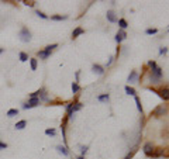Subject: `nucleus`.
<instances>
[{
    "label": "nucleus",
    "instance_id": "13",
    "mask_svg": "<svg viewBox=\"0 0 169 159\" xmlns=\"http://www.w3.org/2000/svg\"><path fill=\"white\" fill-rule=\"evenodd\" d=\"M37 57L39 58V59H48V58L51 57V54H48L47 51H44V49H41V51L37 52Z\"/></svg>",
    "mask_w": 169,
    "mask_h": 159
},
{
    "label": "nucleus",
    "instance_id": "14",
    "mask_svg": "<svg viewBox=\"0 0 169 159\" xmlns=\"http://www.w3.org/2000/svg\"><path fill=\"white\" fill-rule=\"evenodd\" d=\"M56 151H58L59 153H62L64 156H68V155H69V151H68V148L65 147V145H64V147H62V145H58V147H56Z\"/></svg>",
    "mask_w": 169,
    "mask_h": 159
},
{
    "label": "nucleus",
    "instance_id": "1",
    "mask_svg": "<svg viewBox=\"0 0 169 159\" xmlns=\"http://www.w3.org/2000/svg\"><path fill=\"white\" fill-rule=\"evenodd\" d=\"M18 37H20V40H21L23 42H30V41H31L30 30H28L27 27H23V28L20 30V32H18Z\"/></svg>",
    "mask_w": 169,
    "mask_h": 159
},
{
    "label": "nucleus",
    "instance_id": "31",
    "mask_svg": "<svg viewBox=\"0 0 169 159\" xmlns=\"http://www.w3.org/2000/svg\"><path fill=\"white\" fill-rule=\"evenodd\" d=\"M35 14L38 16V17H41L42 20H47V18H48V16H47V14H44V13H42V12H39V10H37V12H35Z\"/></svg>",
    "mask_w": 169,
    "mask_h": 159
},
{
    "label": "nucleus",
    "instance_id": "22",
    "mask_svg": "<svg viewBox=\"0 0 169 159\" xmlns=\"http://www.w3.org/2000/svg\"><path fill=\"white\" fill-rule=\"evenodd\" d=\"M37 65H38V62H37L35 58H30V66H31V71H35V69H37Z\"/></svg>",
    "mask_w": 169,
    "mask_h": 159
},
{
    "label": "nucleus",
    "instance_id": "23",
    "mask_svg": "<svg viewBox=\"0 0 169 159\" xmlns=\"http://www.w3.org/2000/svg\"><path fill=\"white\" fill-rule=\"evenodd\" d=\"M134 100H135V104H137V108L140 113H142V106H141V100L138 96H134Z\"/></svg>",
    "mask_w": 169,
    "mask_h": 159
},
{
    "label": "nucleus",
    "instance_id": "35",
    "mask_svg": "<svg viewBox=\"0 0 169 159\" xmlns=\"http://www.w3.org/2000/svg\"><path fill=\"white\" fill-rule=\"evenodd\" d=\"M113 62H114V57H110L109 61H107V68H109V66H111Z\"/></svg>",
    "mask_w": 169,
    "mask_h": 159
},
{
    "label": "nucleus",
    "instance_id": "25",
    "mask_svg": "<svg viewBox=\"0 0 169 159\" xmlns=\"http://www.w3.org/2000/svg\"><path fill=\"white\" fill-rule=\"evenodd\" d=\"M14 116H18V110L17 108H10L7 111V117H14Z\"/></svg>",
    "mask_w": 169,
    "mask_h": 159
},
{
    "label": "nucleus",
    "instance_id": "10",
    "mask_svg": "<svg viewBox=\"0 0 169 159\" xmlns=\"http://www.w3.org/2000/svg\"><path fill=\"white\" fill-rule=\"evenodd\" d=\"M92 71L95 72L96 75H100V76L104 73V68H103L101 65H97V63H95V65L92 66Z\"/></svg>",
    "mask_w": 169,
    "mask_h": 159
},
{
    "label": "nucleus",
    "instance_id": "7",
    "mask_svg": "<svg viewBox=\"0 0 169 159\" xmlns=\"http://www.w3.org/2000/svg\"><path fill=\"white\" fill-rule=\"evenodd\" d=\"M127 82L131 85V83H137L138 82V73H137V71H132L131 73L128 75V77H127Z\"/></svg>",
    "mask_w": 169,
    "mask_h": 159
},
{
    "label": "nucleus",
    "instance_id": "6",
    "mask_svg": "<svg viewBox=\"0 0 169 159\" xmlns=\"http://www.w3.org/2000/svg\"><path fill=\"white\" fill-rule=\"evenodd\" d=\"M106 18H107V21H110V23H118V18H117V16H115V13L113 12V10H109V12H107Z\"/></svg>",
    "mask_w": 169,
    "mask_h": 159
},
{
    "label": "nucleus",
    "instance_id": "4",
    "mask_svg": "<svg viewBox=\"0 0 169 159\" xmlns=\"http://www.w3.org/2000/svg\"><path fill=\"white\" fill-rule=\"evenodd\" d=\"M39 103H41V102H39V99H30L28 102H25L24 104H23V108H24V110H28V108L37 107Z\"/></svg>",
    "mask_w": 169,
    "mask_h": 159
},
{
    "label": "nucleus",
    "instance_id": "15",
    "mask_svg": "<svg viewBox=\"0 0 169 159\" xmlns=\"http://www.w3.org/2000/svg\"><path fill=\"white\" fill-rule=\"evenodd\" d=\"M125 93L130 94V96H135V94H137V92H135L134 87H131L130 85H127V86H125Z\"/></svg>",
    "mask_w": 169,
    "mask_h": 159
},
{
    "label": "nucleus",
    "instance_id": "19",
    "mask_svg": "<svg viewBox=\"0 0 169 159\" xmlns=\"http://www.w3.org/2000/svg\"><path fill=\"white\" fill-rule=\"evenodd\" d=\"M109 99H110V96H109V93H104V94H100V96H97V100L99 102H109Z\"/></svg>",
    "mask_w": 169,
    "mask_h": 159
},
{
    "label": "nucleus",
    "instance_id": "29",
    "mask_svg": "<svg viewBox=\"0 0 169 159\" xmlns=\"http://www.w3.org/2000/svg\"><path fill=\"white\" fill-rule=\"evenodd\" d=\"M56 131L54 130V128H48V130H45V135H49V137H55Z\"/></svg>",
    "mask_w": 169,
    "mask_h": 159
},
{
    "label": "nucleus",
    "instance_id": "12",
    "mask_svg": "<svg viewBox=\"0 0 169 159\" xmlns=\"http://www.w3.org/2000/svg\"><path fill=\"white\" fill-rule=\"evenodd\" d=\"M83 32H84V30L82 28V27H76V28L72 31V38H73V40H75V38H78L79 35H82V34H83Z\"/></svg>",
    "mask_w": 169,
    "mask_h": 159
},
{
    "label": "nucleus",
    "instance_id": "28",
    "mask_svg": "<svg viewBox=\"0 0 169 159\" xmlns=\"http://www.w3.org/2000/svg\"><path fill=\"white\" fill-rule=\"evenodd\" d=\"M156 32H158L156 28H146V30H145V34H146V35H155Z\"/></svg>",
    "mask_w": 169,
    "mask_h": 159
},
{
    "label": "nucleus",
    "instance_id": "26",
    "mask_svg": "<svg viewBox=\"0 0 169 159\" xmlns=\"http://www.w3.org/2000/svg\"><path fill=\"white\" fill-rule=\"evenodd\" d=\"M55 48H58V44H52V45H48V47H45V49H44V51H47L48 54H51V52H52Z\"/></svg>",
    "mask_w": 169,
    "mask_h": 159
},
{
    "label": "nucleus",
    "instance_id": "11",
    "mask_svg": "<svg viewBox=\"0 0 169 159\" xmlns=\"http://www.w3.org/2000/svg\"><path fill=\"white\" fill-rule=\"evenodd\" d=\"M158 94H159L163 100H168V102H169V89H166V87L165 89H161V90L158 92Z\"/></svg>",
    "mask_w": 169,
    "mask_h": 159
},
{
    "label": "nucleus",
    "instance_id": "36",
    "mask_svg": "<svg viewBox=\"0 0 169 159\" xmlns=\"http://www.w3.org/2000/svg\"><path fill=\"white\" fill-rule=\"evenodd\" d=\"M166 52H168V48H165V47L159 49V55H163V54H166Z\"/></svg>",
    "mask_w": 169,
    "mask_h": 159
},
{
    "label": "nucleus",
    "instance_id": "39",
    "mask_svg": "<svg viewBox=\"0 0 169 159\" xmlns=\"http://www.w3.org/2000/svg\"><path fill=\"white\" fill-rule=\"evenodd\" d=\"M3 52H4V48H0V55H2Z\"/></svg>",
    "mask_w": 169,
    "mask_h": 159
},
{
    "label": "nucleus",
    "instance_id": "40",
    "mask_svg": "<svg viewBox=\"0 0 169 159\" xmlns=\"http://www.w3.org/2000/svg\"><path fill=\"white\" fill-rule=\"evenodd\" d=\"M76 159H84V156H78Z\"/></svg>",
    "mask_w": 169,
    "mask_h": 159
},
{
    "label": "nucleus",
    "instance_id": "30",
    "mask_svg": "<svg viewBox=\"0 0 169 159\" xmlns=\"http://www.w3.org/2000/svg\"><path fill=\"white\" fill-rule=\"evenodd\" d=\"M159 80L161 79H156V77H154L152 75H149V82H151L152 85H158V83H159Z\"/></svg>",
    "mask_w": 169,
    "mask_h": 159
},
{
    "label": "nucleus",
    "instance_id": "16",
    "mask_svg": "<svg viewBox=\"0 0 169 159\" xmlns=\"http://www.w3.org/2000/svg\"><path fill=\"white\" fill-rule=\"evenodd\" d=\"M25 125H27V121H25V120H21V121H18L14 127H16V130H23V128H25Z\"/></svg>",
    "mask_w": 169,
    "mask_h": 159
},
{
    "label": "nucleus",
    "instance_id": "18",
    "mask_svg": "<svg viewBox=\"0 0 169 159\" xmlns=\"http://www.w3.org/2000/svg\"><path fill=\"white\" fill-rule=\"evenodd\" d=\"M82 103H79V102H76V103H73V106H72V113H76V111H79V110H82Z\"/></svg>",
    "mask_w": 169,
    "mask_h": 159
},
{
    "label": "nucleus",
    "instance_id": "20",
    "mask_svg": "<svg viewBox=\"0 0 169 159\" xmlns=\"http://www.w3.org/2000/svg\"><path fill=\"white\" fill-rule=\"evenodd\" d=\"M18 59L21 61V62H27L30 58H28V55L25 54V52H20V54H18Z\"/></svg>",
    "mask_w": 169,
    "mask_h": 159
},
{
    "label": "nucleus",
    "instance_id": "21",
    "mask_svg": "<svg viewBox=\"0 0 169 159\" xmlns=\"http://www.w3.org/2000/svg\"><path fill=\"white\" fill-rule=\"evenodd\" d=\"M118 26H120L121 30H125L127 27H128V23H127L124 18H120V20H118Z\"/></svg>",
    "mask_w": 169,
    "mask_h": 159
},
{
    "label": "nucleus",
    "instance_id": "9",
    "mask_svg": "<svg viewBox=\"0 0 169 159\" xmlns=\"http://www.w3.org/2000/svg\"><path fill=\"white\" fill-rule=\"evenodd\" d=\"M39 94H38V99L39 102H49V99H48V94L47 92H45V89H39Z\"/></svg>",
    "mask_w": 169,
    "mask_h": 159
},
{
    "label": "nucleus",
    "instance_id": "24",
    "mask_svg": "<svg viewBox=\"0 0 169 159\" xmlns=\"http://www.w3.org/2000/svg\"><path fill=\"white\" fill-rule=\"evenodd\" d=\"M68 16H51V20L54 21H62V20H66Z\"/></svg>",
    "mask_w": 169,
    "mask_h": 159
},
{
    "label": "nucleus",
    "instance_id": "5",
    "mask_svg": "<svg viewBox=\"0 0 169 159\" xmlns=\"http://www.w3.org/2000/svg\"><path fill=\"white\" fill-rule=\"evenodd\" d=\"M125 38H127V32L124 31V30H120V31L115 34V38H114V40H115V42H117V44H120V42H123Z\"/></svg>",
    "mask_w": 169,
    "mask_h": 159
},
{
    "label": "nucleus",
    "instance_id": "33",
    "mask_svg": "<svg viewBox=\"0 0 169 159\" xmlns=\"http://www.w3.org/2000/svg\"><path fill=\"white\" fill-rule=\"evenodd\" d=\"M146 65L151 68V71H152L154 68H156V62H155V61H148V63H146Z\"/></svg>",
    "mask_w": 169,
    "mask_h": 159
},
{
    "label": "nucleus",
    "instance_id": "27",
    "mask_svg": "<svg viewBox=\"0 0 169 159\" xmlns=\"http://www.w3.org/2000/svg\"><path fill=\"white\" fill-rule=\"evenodd\" d=\"M79 90H80V86H79V83L72 82V93H78Z\"/></svg>",
    "mask_w": 169,
    "mask_h": 159
},
{
    "label": "nucleus",
    "instance_id": "2",
    "mask_svg": "<svg viewBox=\"0 0 169 159\" xmlns=\"http://www.w3.org/2000/svg\"><path fill=\"white\" fill-rule=\"evenodd\" d=\"M142 151H144V153H145V156H151L152 158V155L155 153V145L152 144V142H145Z\"/></svg>",
    "mask_w": 169,
    "mask_h": 159
},
{
    "label": "nucleus",
    "instance_id": "38",
    "mask_svg": "<svg viewBox=\"0 0 169 159\" xmlns=\"http://www.w3.org/2000/svg\"><path fill=\"white\" fill-rule=\"evenodd\" d=\"M79 75H80V73H79V72H76V75H75V77H76V83L79 82Z\"/></svg>",
    "mask_w": 169,
    "mask_h": 159
},
{
    "label": "nucleus",
    "instance_id": "32",
    "mask_svg": "<svg viewBox=\"0 0 169 159\" xmlns=\"http://www.w3.org/2000/svg\"><path fill=\"white\" fill-rule=\"evenodd\" d=\"M87 149H89V148H87V145H82V147H80V153H82V156H84V153L87 152Z\"/></svg>",
    "mask_w": 169,
    "mask_h": 159
},
{
    "label": "nucleus",
    "instance_id": "3",
    "mask_svg": "<svg viewBox=\"0 0 169 159\" xmlns=\"http://www.w3.org/2000/svg\"><path fill=\"white\" fill-rule=\"evenodd\" d=\"M166 111H168V108L165 107V106H158V107L154 108V111L151 113V116L156 117V118H159V117H163L166 114Z\"/></svg>",
    "mask_w": 169,
    "mask_h": 159
},
{
    "label": "nucleus",
    "instance_id": "34",
    "mask_svg": "<svg viewBox=\"0 0 169 159\" xmlns=\"http://www.w3.org/2000/svg\"><path fill=\"white\" fill-rule=\"evenodd\" d=\"M23 3H24L25 6H28V7H34V4H35V2H23Z\"/></svg>",
    "mask_w": 169,
    "mask_h": 159
},
{
    "label": "nucleus",
    "instance_id": "8",
    "mask_svg": "<svg viewBox=\"0 0 169 159\" xmlns=\"http://www.w3.org/2000/svg\"><path fill=\"white\" fill-rule=\"evenodd\" d=\"M149 75H152V76L156 77V79H161V77H162V69H161L159 66H156V68H154L149 72Z\"/></svg>",
    "mask_w": 169,
    "mask_h": 159
},
{
    "label": "nucleus",
    "instance_id": "17",
    "mask_svg": "<svg viewBox=\"0 0 169 159\" xmlns=\"http://www.w3.org/2000/svg\"><path fill=\"white\" fill-rule=\"evenodd\" d=\"M135 152H137V147H134V148H131V151H130L128 153H127L125 156H124V159H132V156L135 155Z\"/></svg>",
    "mask_w": 169,
    "mask_h": 159
},
{
    "label": "nucleus",
    "instance_id": "37",
    "mask_svg": "<svg viewBox=\"0 0 169 159\" xmlns=\"http://www.w3.org/2000/svg\"><path fill=\"white\" fill-rule=\"evenodd\" d=\"M6 148H7V144H4V142L0 141V151H2V149H6Z\"/></svg>",
    "mask_w": 169,
    "mask_h": 159
}]
</instances>
